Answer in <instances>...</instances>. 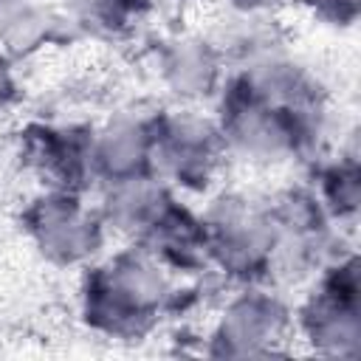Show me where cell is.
I'll return each instance as SVG.
<instances>
[{"label": "cell", "mask_w": 361, "mask_h": 361, "mask_svg": "<svg viewBox=\"0 0 361 361\" xmlns=\"http://www.w3.org/2000/svg\"><path fill=\"white\" fill-rule=\"evenodd\" d=\"M307 8L330 25H353L361 8V0H305Z\"/></svg>", "instance_id": "obj_15"}, {"label": "cell", "mask_w": 361, "mask_h": 361, "mask_svg": "<svg viewBox=\"0 0 361 361\" xmlns=\"http://www.w3.org/2000/svg\"><path fill=\"white\" fill-rule=\"evenodd\" d=\"M288 310L265 290H245L228 302L214 327V353L220 355H268L288 333Z\"/></svg>", "instance_id": "obj_7"}, {"label": "cell", "mask_w": 361, "mask_h": 361, "mask_svg": "<svg viewBox=\"0 0 361 361\" xmlns=\"http://www.w3.org/2000/svg\"><path fill=\"white\" fill-rule=\"evenodd\" d=\"M282 0H234V6L240 8V11H251V14H257V11H268V8H274V6H279Z\"/></svg>", "instance_id": "obj_17"}, {"label": "cell", "mask_w": 361, "mask_h": 361, "mask_svg": "<svg viewBox=\"0 0 361 361\" xmlns=\"http://www.w3.org/2000/svg\"><path fill=\"white\" fill-rule=\"evenodd\" d=\"M316 87L290 62L265 59L223 87L217 130L226 149L257 164L293 158L310 138Z\"/></svg>", "instance_id": "obj_1"}, {"label": "cell", "mask_w": 361, "mask_h": 361, "mask_svg": "<svg viewBox=\"0 0 361 361\" xmlns=\"http://www.w3.org/2000/svg\"><path fill=\"white\" fill-rule=\"evenodd\" d=\"M161 73L166 87L183 102H200L217 93L223 82V59L217 45L206 39H178L164 54Z\"/></svg>", "instance_id": "obj_11"}, {"label": "cell", "mask_w": 361, "mask_h": 361, "mask_svg": "<svg viewBox=\"0 0 361 361\" xmlns=\"http://www.w3.org/2000/svg\"><path fill=\"white\" fill-rule=\"evenodd\" d=\"M169 299L166 268L147 248H127L87 274L82 302L93 330L113 338H138Z\"/></svg>", "instance_id": "obj_2"}, {"label": "cell", "mask_w": 361, "mask_h": 361, "mask_svg": "<svg viewBox=\"0 0 361 361\" xmlns=\"http://www.w3.org/2000/svg\"><path fill=\"white\" fill-rule=\"evenodd\" d=\"M54 20L37 0H0V56H28L48 39Z\"/></svg>", "instance_id": "obj_12"}, {"label": "cell", "mask_w": 361, "mask_h": 361, "mask_svg": "<svg viewBox=\"0 0 361 361\" xmlns=\"http://www.w3.org/2000/svg\"><path fill=\"white\" fill-rule=\"evenodd\" d=\"M322 209L336 217H353L358 209V169L353 161L336 164L322 175Z\"/></svg>", "instance_id": "obj_14"}, {"label": "cell", "mask_w": 361, "mask_h": 361, "mask_svg": "<svg viewBox=\"0 0 361 361\" xmlns=\"http://www.w3.org/2000/svg\"><path fill=\"white\" fill-rule=\"evenodd\" d=\"M144 0H71V11L79 28L99 39H116L133 28L141 17Z\"/></svg>", "instance_id": "obj_13"}, {"label": "cell", "mask_w": 361, "mask_h": 361, "mask_svg": "<svg viewBox=\"0 0 361 361\" xmlns=\"http://www.w3.org/2000/svg\"><path fill=\"white\" fill-rule=\"evenodd\" d=\"M299 327L305 338L322 353H336V355L355 353L361 336L355 257L330 268L322 288L302 305Z\"/></svg>", "instance_id": "obj_6"}, {"label": "cell", "mask_w": 361, "mask_h": 361, "mask_svg": "<svg viewBox=\"0 0 361 361\" xmlns=\"http://www.w3.org/2000/svg\"><path fill=\"white\" fill-rule=\"evenodd\" d=\"M23 226L37 251L62 268L87 262L104 240L102 217L93 214L76 192L65 189H51L31 200L23 212Z\"/></svg>", "instance_id": "obj_5"}, {"label": "cell", "mask_w": 361, "mask_h": 361, "mask_svg": "<svg viewBox=\"0 0 361 361\" xmlns=\"http://www.w3.org/2000/svg\"><path fill=\"white\" fill-rule=\"evenodd\" d=\"M23 161L51 183L76 192L93 175V133L79 127H31L23 138Z\"/></svg>", "instance_id": "obj_8"}, {"label": "cell", "mask_w": 361, "mask_h": 361, "mask_svg": "<svg viewBox=\"0 0 361 361\" xmlns=\"http://www.w3.org/2000/svg\"><path fill=\"white\" fill-rule=\"evenodd\" d=\"M93 175L110 183L155 175L152 121L118 118L93 135Z\"/></svg>", "instance_id": "obj_9"}, {"label": "cell", "mask_w": 361, "mask_h": 361, "mask_svg": "<svg viewBox=\"0 0 361 361\" xmlns=\"http://www.w3.org/2000/svg\"><path fill=\"white\" fill-rule=\"evenodd\" d=\"M206 234V257L237 279L259 276L271 268L276 228L268 209L243 195L217 197L200 217Z\"/></svg>", "instance_id": "obj_3"}, {"label": "cell", "mask_w": 361, "mask_h": 361, "mask_svg": "<svg viewBox=\"0 0 361 361\" xmlns=\"http://www.w3.org/2000/svg\"><path fill=\"white\" fill-rule=\"evenodd\" d=\"M192 3H206V0H192Z\"/></svg>", "instance_id": "obj_18"}, {"label": "cell", "mask_w": 361, "mask_h": 361, "mask_svg": "<svg viewBox=\"0 0 361 361\" xmlns=\"http://www.w3.org/2000/svg\"><path fill=\"white\" fill-rule=\"evenodd\" d=\"M169 200H172V195L166 192V186L158 175H141V178L110 183L99 217L113 231L141 240L147 234V228L169 206Z\"/></svg>", "instance_id": "obj_10"}, {"label": "cell", "mask_w": 361, "mask_h": 361, "mask_svg": "<svg viewBox=\"0 0 361 361\" xmlns=\"http://www.w3.org/2000/svg\"><path fill=\"white\" fill-rule=\"evenodd\" d=\"M217 121L192 110H178L152 121V169L178 186L203 189L226 155Z\"/></svg>", "instance_id": "obj_4"}, {"label": "cell", "mask_w": 361, "mask_h": 361, "mask_svg": "<svg viewBox=\"0 0 361 361\" xmlns=\"http://www.w3.org/2000/svg\"><path fill=\"white\" fill-rule=\"evenodd\" d=\"M14 99H17V85H14V76L6 65V59L0 56V118L11 110Z\"/></svg>", "instance_id": "obj_16"}]
</instances>
